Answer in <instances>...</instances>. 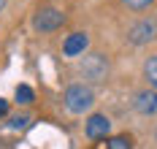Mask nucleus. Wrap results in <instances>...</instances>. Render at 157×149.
<instances>
[{
    "label": "nucleus",
    "mask_w": 157,
    "mask_h": 149,
    "mask_svg": "<svg viewBox=\"0 0 157 149\" xmlns=\"http://www.w3.org/2000/svg\"><path fill=\"white\" fill-rule=\"evenodd\" d=\"M65 109L71 111V114H84V111H90L95 106V92L87 87V84H71L68 90H65Z\"/></svg>",
    "instance_id": "f257e3e1"
},
{
    "label": "nucleus",
    "mask_w": 157,
    "mask_h": 149,
    "mask_svg": "<svg viewBox=\"0 0 157 149\" xmlns=\"http://www.w3.org/2000/svg\"><path fill=\"white\" fill-rule=\"evenodd\" d=\"M127 41L133 46H146V44L157 41V17H144L136 25H130L127 27Z\"/></svg>",
    "instance_id": "f03ea898"
},
{
    "label": "nucleus",
    "mask_w": 157,
    "mask_h": 149,
    "mask_svg": "<svg viewBox=\"0 0 157 149\" xmlns=\"http://www.w3.org/2000/svg\"><path fill=\"white\" fill-rule=\"evenodd\" d=\"M78 71H81V76L87 79V82H103L106 76H109V60L103 57V54H87L84 60H81V65H78Z\"/></svg>",
    "instance_id": "7ed1b4c3"
},
{
    "label": "nucleus",
    "mask_w": 157,
    "mask_h": 149,
    "mask_svg": "<svg viewBox=\"0 0 157 149\" xmlns=\"http://www.w3.org/2000/svg\"><path fill=\"white\" fill-rule=\"evenodd\" d=\"M63 22H65V14H63V11L46 6V8H41V11L33 17V27H35L38 33H52V30L63 27Z\"/></svg>",
    "instance_id": "20e7f679"
},
{
    "label": "nucleus",
    "mask_w": 157,
    "mask_h": 149,
    "mask_svg": "<svg viewBox=\"0 0 157 149\" xmlns=\"http://www.w3.org/2000/svg\"><path fill=\"white\" fill-rule=\"evenodd\" d=\"M84 133H87L90 141H100V138H106L111 133V119L106 114H92L84 122Z\"/></svg>",
    "instance_id": "39448f33"
},
{
    "label": "nucleus",
    "mask_w": 157,
    "mask_h": 149,
    "mask_svg": "<svg viewBox=\"0 0 157 149\" xmlns=\"http://www.w3.org/2000/svg\"><path fill=\"white\" fill-rule=\"evenodd\" d=\"M133 109L144 117H152L157 114V92L155 90H141L133 95Z\"/></svg>",
    "instance_id": "423d86ee"
},
{
    "label": "nucleus",
    "mask_w": 157,
    "mask_h": 149,
    "mask_svg": "<svg viewBox=\"0 0 157 149\" xmlns=\"http://www.w3.org/2000/svg\"><path fill=\"white\" fill-rule=\"evenodd\" d=\"M87 46H90V35L87 33H71L63 44V54L65 57H78V54H84Z\"/></svg>",
    "instance_id": "0eeeda50"
},
{
    "label": "nucleus",
    "mask_w": 157,
    "mask_h": 149,
    "mask_svg": "<svg viewBox=\"0 0 157 149\" xmlns=\"http://www.w3.org/2000/svg\"><path fill=\"white\" fill-rule=\"evenodd\" d=\"M144 79L149 84V90L157 92V54H152V57L144 63Z\"/></svg>",
    "instance_id": "6e6552de"
},
{
    "label": "nucleus",
    "mask_w": 157,
    "mask_h": 149,
    "mask_svg": "<svg viewBox=\"0 0 157 149\" xmlns=\"http://www.w3.org/2000/svg\"><path fill=\"white\" fill-rule=\"evenodd\" d=\"M106 149H133V138L130 136H111L106 141Z\"/></svg>",
    "instance_id": "1a4fd4ad"
},
{
    "label": "nucleus",
    "mask_w": 157,
    "mask_h": 149,
    "mask_svg": "<svg viewBox=\"0 0 157 149\" xmlns=\"http://www.w3.org/2000/svg\"><path fill=\"white\" fill-rule=\"evenodd\" d=\"M16 100H19L22 106H30L33 100H35V95H33V90L27 84H19V87H16Z\"/></svg>",
    "instance_id": "9d476101"
},
{
    "label": "nucleus",
    "mask_w": 157,
    "mask_h": 149,
    "mask_svg": "<svg viewBox=\"0 0 157 149\" xmlns=\"http://www.w3.org/2000/svg\"><path fill=\"white\" fill-rule=\"evenodd\" d=\"M122 3H125L130 11H144V8H149L155 0H122Z\"/></svg>",
    "instance_id": "9b49d317"
},
{
    "label": "nucleus",
    "mask_w": 157,
    "mask_h": 149,
    "mask_svg": "<svg viewBox=\"0 0 157 149\" xmlns=\"http://www.w3.org/2000/svg\"><path fill=\"white\" fill-rule=\"evenodd\" d=\"M27 122H30V119H27V117H25V114H19V117H11V122H8V125H11V128H14V130H19V128H25V125H27Z\"/></svg>",
    "instance_id": "f8f14e48"
},
{
    "label": "nucleus",
    "mask_w": 157,
    "mask_h": 149,
    "mask_svg": "<svg viewBox=\"0 0 157 149\" xmlns=\"http://www.w3.org/2000/svg\"><path fill=\"white\" fill-rule=\"evenodd\" d=\"M6 111H8V103H6V100H3V98H0V117H3V114H6Z\"/></svg>",
    "instance_id": "ddd939ff"
},
{
    "label": "nucleus",
    "mask_w": 157,
    "mask_h": 149,
    "mask_svg": "<svg viewBox=\"0 0 157 149\" xmlns=\"http://www.w3.org/2000/svg\"><path fill=\"white\" fill-rule=\"evenodd\" d=\"M3 8H6V0H0V11H3Z\"/></svg>",
    "instance_id": "4468645a"
},
{
    "label": "nucleus",
    "mask_w": 157,
    "mask_h": 149,
    "mask_svg": "<svg viewBox=\"0 0 157 149\" xmlns=\"http://www.w3.org/2000/svg\"><path fill=\"white\" fill-rule=\"evenodd\" d=\"M155 141H157V130H155Z\"/></svg>",
    "instance_id": "2eb2a0df"
}]
</instances>
